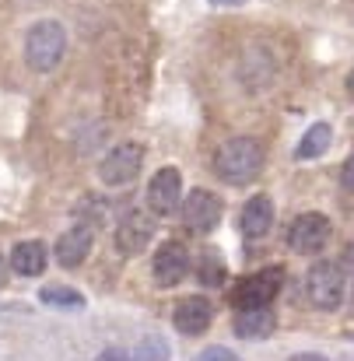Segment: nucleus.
Instances as JSON below:
<instances>
[{
  "mask_svg": "<svg viewBox=\"0 0 354 361\" xmlns=\"http://www.w3.org/2000/svg\"><path fill=\"white\" fill-rule=\"evenodd\" d=\"M221 221V200L211 190H193L183 204V225L197 235L214 232V225Z\"/></svg>",
  "mask_w": 354,
  "mask_h": 361,
  "instance_id": "6",
  "label": "nucleus"
},
{
  "mask_svg": "<svg viewBox=\"0 0 354 361\" xmlns=\"http://www.w3.org/2000/svg\"><path fill=\"white\" fill-rule=\"evenodd\" d=\"M211 4H221V7H238V4H245V0H211Z\"/></svg>",
  "mask_w": 354,
  "mask_h": 361,
  "instance_id": "21",
  "label": "nucleus"
},
{
  "mask_svg": "<svg viewBox=\"0 0 354 361\" xmlns=\"http://www.w3.org/2000/svg\"><path fill=\"white\" fill-rule=\"evenodd\" d=\"M140 165H144V147H140L137 140H123V144H116V147L102 158L99 176H102L106 186H126V183L137 179Z\"/></svg>",
  "mask_w": 354,
  "mask_h": 361,
  "instance_id": "5",
  "label": "nucleus"
},
{
  "mask_svg": "<svg viewBox=\"0 0 354 361\" xmlns=\"http://www.w3.org/2000/svg\"><path fill=\"white\" fill-rule=\"evenodd\" d=\"M330 242V218L326 214H302L295 218L291 232H288V245L295 252H319L323 245Z\"/></svg>",
  "mask_w": 354,
  "mask_h": 361,
  "instance_id": "7",
  "label": "nucleus"
},
{
  "mask_svg": "<svg viewBox=\"0 0 354 361\" xmlns=\"http://www.w3.org/2000/svg\"><path fill=\"white\" fill-rule=\"evenodd\" d=\"M348 95H351V99H354V71H351V74H348Z\"/></svg>",
  "mask_w": 354,
  "mask_h": 361,
  "instance_id": "22",
  "label": "nucleus"
},
{
  "mask_svg": "<svg viewBox=\"0 0 354 361\" xmlns=\"http://www.w3.org/2000/svg\"><path fill=\"white\" fill-rule=\"evenodd\" d=\"M39 298L46 302V305H56V309H81L85 305V295L81 291H74V288H42L39 291Z\"/></svg>",
  "mask_w": 354,
  "mask_h": 361,
  "instance_id": "18",
  "label": "nucleus"
},
{
  "mask_svg": "<svg viewBox=\"0 0 354 361\" xmlns=\"http://www.w3.org/2000/svg\"><path fill=\"white\" fill-rule=\"evenodd\" d=\"M204 358H232V351L228 348H211V351H204Z\"/></svg>",
  "mask_w": 354,
  "mask_h": 361,
  "instance_id": "20",
  "label": "nucleus"
},
{
  "mask_svg": "<svg viewBox=\"0 0 354 361\" xmlns=\"http://www.w3.org/2000/svg\"><path fill=\"white\" fill-rule=\"evenodd\" d=\"M197 281L207 284V288H221L228 281V270H225V263H221V256L214 249H207V252L197 256Z\"/></svg>",
  "mask_w": 354,
  "mask_h": 361,
  "instance_id": "16",
  "label": "nucleus"
},
{
  "mask_svg": "<svg viewBox=\"0 0 354 361\" xmlns=\"http://www.w3.org/2000/svg\"><path fill=\"white\" fill-rule=\"evenodd\" d=\"M344 263H348V267L354 263V245H348V256H344Z\"/></svg>",
  "mask_w": 354,
  "mask_h": 361,
  "instance_id": "23",
  "label": "nucleus"
},
{
  "mask_svg": "<svg viewBox=\"0 0 354 361\" xmlns=\"http://www.w3.org/2000/svg\"><path fill=\"white\" fill-rule=\"evenodd\" d=\"M263 144L252 137H232L214 151V172L218 179H225L228 186H245L263 172Z\"/></svg>",
  "mask_w": 354,
  "mask_h": 361,
  "instance_id": "1",
  "label": "nucleus"
},
{
  "mask_svg": "<svg viewBox=\"0 0 354 361\" xmlns=\"http://www.w3.org/2000/svg\"><path fill=\"white\" fill-rule=\"evenodd\" d=\"M277 319L267 305H256V309H238L236 316V334L245 337V341H267L274 334Z\"/></svg>",
  "mask_w": 354,
  "mask_h": 361,
  "instance_id": "15",
  "label": "nucleus"
},
{
  "mask_svg": "<svg viewBox=\"0 0 354 361\" xmlns=\"http://www.w3.org/2000/svg\"><path fill=\"white\" fill-rule=\"evenodd\" d=\"M151 239H154V221H151L147 214H140V211H130L116 225V249L123 256L144 252V249L151 245Z\"/></svg>",
  "mask_w": 354,
  "mask_h": 361,
  "instance_id": "10",
  "label": "nucleus"
},
{
  "mask_svg": "<svg viewBox=\"0 0 354 361\" xmlns=\"http://www.w3.org/2000/svg\"><path fill=\"white\" fill-rule=\"evenodd\" d=\"M190 270H193V259H190V252H186L183 242H165V245L154 252V281H158L161 288L179 284Z\"/></svg>",
  "mask_w": 354,
  "mask_h": 361,
  "instance_id": "9",
  "label": "nucleus"
},
{
  "mask_svg": "<svg viewBox=\"0 0 354 361\" xmlns=\"http://www.w3.org/2000/svg\"><path fill=\"white\" fill-rule=\"evenodd\" d=\"M49 263V249L46 242L39 239H28V242H18L14 252H11V270L21 274V277H39Z\"/></svg>",
  "mask_w": 354,
  "mask_h": 361,
  "instance_id": "13",
  "label": "nucleus"
},
{
  "mask_svg": "<svg viewBox=\"0 0 354 361\" xmlns=\"http://www.w3.org/2000/svg\"><path fill=\"white\" fill-rule=\"evenodd\" d=\"M305 295L323 312L341 309V302H344V270L337 263H326V259L316 263L309 270V277H305Z\"/></svg>",
  "mask_w": 354,
  "mask_h": 361,
  "instance_id": "4",
  "label": "nucleus"
},
{
  "mask_svg": "<svg viewBox=\"0 0 354 361\" xmlns=\"http://www.w3.org/2000/svg\"><path fill=\"white\" fill-rule=\"evenodd\" d=\"M281 284H284V270H281V267H263V270H256V274L242 277L236 288H232V295H228V298H232V305H236V309L270 305V302L277 298Z\"/></svg>",
  "mask_w": 354,
  "mask_h": 361,
  "instance_id": "3",
  "label": "nucleus"
},
{
  "mask_svg": "<svg viewBox=\"0 0 354 361\" xmlns=\"http://www.w3.org/2000/svg\"><path fill=\"white\" fill-rule=\"evenodd\" d=\"M4 281H7V263L0 259V284H4Z\"/></svg>",
  "mask_w": 354,
  "mask_h": 361,
  "instance_id": "24",
  "label": "nucleus"
},
{
  "mask_svg": "<svg viewBox=\"0 0 354 361\" xmlns=\"http://www.w3.org/2000/svg\"><path fill=\"white\" fill-rule=\"evenodd\" d=\"M341 186L354 193V154L348 158V161H344V169H341Z\"/></svg>",
  "mask_w": 354,
  "mask_h": 361,
  "instance_id": "19",
  "label": "nucleus"
},
{
  "mask_svg": "<svg viewBox=\"0 0 354 361\" xmlns=\"http://www.w3.org/2000/svg\"><path fill=\"white\" fill-rule=\"evenodd\" d=\"M63 53H67V32H63L60 21L46 18V21H35L28 28V35H25V60H28L32 71H39V74L56 71Z\"/></svg>",
  "mask_w": 354,
  "mask_h": 361,
  "instance_id": "2",
  "label": "nucleus"
},
{
  "mask_svg": "<svg viewBox=\"0 0 354 361\" xmlns=\"http://www.w3.org/2000/svg\"><path fill=\"white\" fill-rule=\"evenodd\" d=\"M211 319H214V305H211L207 298H197V295L183 298V302L176 305V312H172L176 330H179V334H190V337L204 334V330L211 326Z\"/></svg>",
  "mask_w": 354,
  "mask_h": 361,
  "instance_id": "12",
  "label": "nucleus"
},
{
  "mask_svg": "<svg viewBox=\"0 0 354 361\" xmlns=\"http://www.w3.org/2000/svg\"><path fill=\"white\" fill-rule=\"evenodd\" d=\"M92 245H95V232L88 225H74V228H67L56 239V263L67 267V270H74V267H81L88 259Z\"/></svg>",
  "mask_w": 354,
  "mask_h": 361,
  "instance_id": "11",
  "label": "nucleus"
},
{
  "mask_svg": "<svg viewBox=\"0 0 354 361\" xmlns=\"http://www.w3.org/2000/svg\"><path fill=\"white\" fill-rule=\"evenodd\" d=\"M179 197H183V179H179V169H161L151 183H147V207L158 214V218H169L176 207H179Z\"/></svg>",
  "mask_w": 354,
  "mask_h": 361,
  "instance_id": "8",
  "label": "nucleus"
},
{
  "mask_svg": "<svg viewBox=\"0 0 354 361\" xmlns=\"http://www.w3.org/2000/svg\"><path fill=\"white\" fill-rule=\"evenodd\" d=\"M330 137H334V130L326 126V123H312L309 130H305V137H302V144H298V158L305 161V158H319L326 147H330Z\"/></svg>",
  "mask_w": 354,
  "mask_h": 361,
  "instance_id": "17",
  "label": "nucleus"
},
{
  "mask_svg": "<svg viewBox=\"0 0 354 361\" xmlns=\"http://www.w3.org/2000/svg\"><path fill=\"white\" fill-rule=\"evenodd\" d=\"M238 225H242V232L249 235V239H263L267 232H270V225H274V204H270V197H252L245 207H242V218H238Z\"/></svg>",
  "mask_w": 354,
  "mask_h": 361,
  "instance_id": "14",
  "label": "nucleus"
}]
</instances>
